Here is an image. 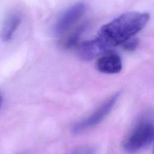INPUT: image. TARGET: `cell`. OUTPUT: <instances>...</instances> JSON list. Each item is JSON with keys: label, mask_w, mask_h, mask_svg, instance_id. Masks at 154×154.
<instances>
[{"label": "cell", "mask_w": 154, "mask_h": 154, "mask_svg": "<svg viewBox=\"0 0 154 154\" xmlns=\"http://www.w3.org/2000/svg\"><path fill=\"white\" fill-rule=\"evenodd\" d=\"M98 38L81 43L77 46V55L83 61H90L109 52Z\"/></svg>", "instance_id": "5b68a950"}, {"label": "cell", "mask_w": 154, "mask_h": 154, "mask_svg": "<svg viewBox=\"0 0 154 154\" xmlns=\"http://www.w3.org/2000/svg\"><path fill=\"white\" fill-rule=\"evenodd\" d=\"M85 24H82L79 26L72 33H71L64 43V47L65 48L70 49L77 45L80 36L85 29Z\"/></svg>", "instance_id": "ba28073f"}, {"label": "cell", "mask_w": 154, "mask_h": 154, "mask_svg": "<svg viewBox=\"0 0 154 154\" xmlns=\"http://www.w3.org/2000/svg\"><path fill=\"white\" fill-rule=\"evenodd\" d=\"M154 141V122L150 119H141L127 137L124 149L129 152H137Z\"/></svg>", "instance_id": "7a4b0ae2"}, {"label": "cell", "mask_w": 154, "mask_h": 154, "mask_svg": "<svg viewBox=\"0 0 154 154\" xmlns=\"http://www.w3.org/2000/svg\"><path fill=\"white\" fill-rule=\"evenodd\" d=\"M21 22L20 17L16 14H11L4 22L1 32V37L4 42L10 40Z\"/></svg>", "instance_id": "52a82bcc"}, {"label": "cell", "mask_w": 154, "mask_h": 154, "mask_svg": "<svg viewBox=\"0 0 154 154\" xmlns=\"http://www.w3.org/2000/svg\"><path fill=\"white\" fill-rule=\"evenodd\" d=\"M85 5L78 2L66 10L59 17L53 28L55 35L59 36L69 30L84 14Z\"/></svg>", "instance_id": "277c9868"}, {"label": "cell", "mask_w": 154, "mask_h": 154, "mask_svg": "<svg viewBox=\"0 0 154 154\" xmlns=\"http://www.w3.org/2000/svg\"><path fill=\"white\" fill-rule=\"evenodd\" d=\"M150 16L147 13L128 12L103 25L98 32V38L110 51L132 38L147 23Z\"/></svg>", "instance_id": "6da1fadb"}, {"label": "cell", "mask_w": 154, "mask_h": 154, "mask_svg": "<svg viewBox=\"0 0 154 154\" xmlns=\"http://www.w3.org/2000/svg\"><path fill=\"white\" fill-rule=\"evenodd\" d=\"M2 101H3V97H2V95L0 94V108H1V105L2 103Z\"/></svg>", "instance_id": "30bf717a"}, {"label": "cell", "mask_w": 154, "mask_h": 154, "mask_svg": "<svg viewBox=\"0 0 154 154\" xmlns=\"http://www.w3.org/2000/svg\"><path fill=\"white\" fill-rule=\"evenodd\" d=\"M139 44V40L137 38H131L122 44L123 49L128 51H133L136 49Z\"/></svg>", "instance_id": "9c48e42d"}, {"label": "cell", "mask_w": 154, "mask_h": 154, "mask_svg": "<svg viewBox=\"0 0 154 154\" xmlns=\"http://www.w3.org/2000/svg\"><path fill=\"white\" fill-rule=\"evenodd\" d=\"M153 154H154V153H153Z\"/></svg>", "instance_id": "8fae6325"}, {"label": "cell", "mask_w": 154, "mask_h": 154, "mask_svg": "<svg viewBox=\"0 0 154 154\" xmlns=\"http://www.w3.org/2000/svg\"><path fill=\"white\" fill-rule=\"evenodd\" d=\"M96 65L99 72L108 74L118 73L122 69L120 56L111 51L101 55L97 60Z\"/></svg>", "instance_id": "8992f818"}, {"label": "cell", "mask_w": 154, "mask_h": 154, "mask_svg": "<svg viewBox=\"0 0 154 154\" xmlns=\"http://www.w3.org/2000/svg\"><path fill=\"white\" fill-rule=\"evenodd\" d=\"M120 95V92L114 94L86 118L75 123L71 131L73 134H79L101 122L111 112Z\"/></svg>", "instance_id": "3957f363"}]
</instances>
